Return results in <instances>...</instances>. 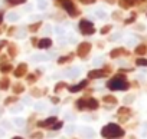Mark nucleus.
I'll list each match as a JSON object with an SVG mask.
<instances>
[{"instance_id":"nucleus-1","label":"nucleus","mask_w":147,"mask_h":139,"mask_svg":"<svg viewBox=\"0 0 147 139\" xmlns=\"http://www.w3.org/2000/svg\"><path fill=\"white\" fill-rule=\"evenodd\" d=\"M107 88L110 90H127L130 89V83L125 80V76L117 75L107 82Z\"/></svg>"},{"instance_id":"nucleus-2","label":"nucleus","mask_w":147,"mask_h":139,"mask_svg":"<svg viewBox=\"0 0 147 139\" xmlns=\"http://www.w3.org/2000/svg\"><path fill=\"white\" fill-rule=\"evenodd\" d=\"M101 135L107 139H114V138H120L124 135V130L117 125V123H108L101 129Z\"/></svg>"},{"instance_id":"nucleus-3","label":"nucleus","mask_w":147,"mask_h":139,"mask_svg":"<svg viewBox=\"0 0 147 139\" xmlns=\"http://www.w3.org/2000/svg\"><path fill=\"white\" fill-rule=\"evenodd\" d=\"M78 27H80V32H81L82 35H85V36H88V35H94V33H95L94 23H92V22H90V20H87V19L80 20Z\"/></svg>"},{"instance_id":"nucleus-4","label":"nucleus","mask_w":147,"mask_h":139,"mask_svg":"<svg viewBox=\"0 0 147 139\" xmlns=\"http://www.w3.org/2000/svg\"><path fill=\"white\" fill-rule=\"evenodd\" d=\"M62 7L65 9V12L71 16V17H78L80 16V10L77 9V6L72 3V0H62L61 2Z\"/></svg>"},{"instance_id":"nucleus-5","label":"nucleus","mask_w":147,"mask_h":139,"mask_svg":"<svg viewBox=\"0 0 147 139\" xmlns=\"http://www.w3.org/2000/svg\"><path fill=\"white\" fill-rule=\"evenodd\" d=\"M91 43H88V42H82V43H80L78 45V47H77V55L80 56V57H82V59H85L87 57V55H90V52H91Z\"/></svg>"},{"instance_id":"nucleus-6","label":"nucleus","mask_w":147,"mask_h":139,"mask_svg":"<svg viewBox=\"0 0 147 139\" xmlns=\"http://www.w3.org/2000/svg\"><path fill=\"white\" fill-rule=\"evenodd\" d=\"M58 122V118L56 116H49V118H46L45 120H39L38 122V126L39 128H51L52 125H55Z\"/></svg>"},{"instance_id":"nucleus-7","label":"nucleus","mask_w":147,"mask_h":139,"mask_svg":"<svg viewBox=\"0 0 147 139\" xmlns=\"http://www.w3.org/2000/svg\"><path fill=\"white\" fill-rule=\"evenodd\" d=\"M105 76H107V73L102 69H94V70L88 72V79H101V78H105Z\"/></svg>"},{"instance_id":"nucleus-8","label":"nucleus","mask_w":147,"mask_h":139,"mask_svg":"<svg viewBox=\"0 0 147 139\" xmlns=\"http://www.w3.org/2000/svg\"><path fill=\"white\" fill-rule=\"evenodd\" d=\"M87 85H88V80H81V82H80V83H77V85L69 86V88H68V90H69L71 93H77V92H81L82 89H85V88H87Z\"/></svg>"},{"instance_id":"nucleus-9","label":"nucleus","mask_w":147,"mask_h":139,"mask_svg":"<svg viewBox=\"0 0 147 139\" xmlns=\"http://www.w3.org/2000/svg\"><path fill=\"white\" fill-rule=\"evenodd\" d=\"M128 55V52L124 49V47H117V49H113L111 52H110V57L111 59H117V57H120V56H127Z\"/></svg>"},{"instance_id":"nucleus-10","label":"nucleus","mask_w":147,"mask_h":139,"mask_svg":"<svg viewBox=\"0 0 147 139\" xmlns=\"http://www.w3.org/2000/svg\"><path fill=\"white\" fill-rule=\"evenodd\" d=\"M130 115H131V109H130V108L123 106V108L118 109V116H120V120H121V122L127 120V118H128Z\"/></svg>"},{"instance_id":"nucleus-11","label":"nucleus","mask_w":147,"mask_h":139,"mask_svg":"<svg viewBox=\"0 0 147 139\" xmlns=\"http://www.w3.org/2000/svg\"><path fill=\"white\" fill-rule=\"evenodd\" d=\"M26 72H28V65L26 63H20L16 67V70H15V76L16 78H22V76L26 75Z\"/></svg>"},{"instance_id":"nucleus-12","label":"nucleus","mask_w":147,"mask_h":139,"mask_svg":"<svg viewBox=\"0 0 147 139\" xmlns=\"http://www.w3.org/2000/svg\"><path fill=\"white\" fill-rule=\"evenodd\" d=\"M39 49H49L52 46V40L49 37H43V39H39L38 40V45H36Z\"/></svg>"},{"instance_id":"nucleus-13","label":"nucleus","mask_w":147,"mask_h":139,"mask_svg":"<svg viewBox=\"0 0 147 139\" xmlns=\"http://www.w3.org/2000/svg\"><path fill=\"white\" fill-rule=\"evenodd\" d=\"M98 108H100V102H98L97 99H94V98L87 99V109H90V110H97Z\"/></svg>"},{"instance_id":"nucleus-14","label":"nucleus","mask_w":147,"mask_h":139,"mask_svg":"<svg viewBox=\"0 0 147 139\" xmlns=\"http://www.w3.org/2000/svg\"><path fill=\"white\" fill-rule=\"evenodd\" d=\"M118 6L121 9L127 10V9H130V7L134 6V0H118Z\"/></svg>"},{"instance_id":"nucleus-15","label":"nucleus","mask_w":147,"mask_h":139,"mask_svg":"<svg viewBox=\"0 0 147 139\" xmlns=\"http://www.w3.org/2000/svg\"><path fill=\"white\" fill-rule=\"evenodd\" d=\"M146 52H147V45H144V43L138 45V46L134 49V53H136V55H138V56H141V55H146Z\"/></svg>"},{"instance_id":"nucleus-16","label":"nucleus","mask_w":147,"mask_h":139,"mask_svg":"<svg viewBox=\"0 0 147 139\" xmlns=\"http://www.w3.org/2000/svg\"><path fill=\"white\" fill-rule=\"evenodd\" d=\"M75 106H77L78 110H84V109H87V99H85V98L78 99V100L75 102Z\"/></svg>"},{"instance_id":"nucleus-17","label":"nucleus","mask_w":147,"mask_h":139,"mask_svg":"<svg viewBox=\"0 0 147 139\" xmlns=\"http://www.w3.org/2000/svg\"><path fill=\"white\" fill-rule=\"evenodd\" d=\"M102 102H105V103H111V105H115V103H117V98H115V96H111V95H105V96L102 98Z\"/></svg>"},{"instance_id":"nucleus-18","label":"nucleus","mask_w":147,"mask_h":139,"mask_svg":"<svg viewBox=\"0 0 147 139\" xmlns=\"http://www.w3.org/2000/svg\"><path fill=\"white\" fill-rule=\"evenodd\" d=\"M40 26H42V22L32 23V25H29V32H32V33H36V32L40 29Z\"/></svg>"},{"instance_id":"nucleus-19","label":"nucleus","mask_w":147,"mask_h":139,"mask_svg":"<svg viewBox=\"0 0 147 139\" xmlns=\"http://www.w3.org/2000/svg\"><path fill=\"white\" fill-rule=\"evenodd\" d=\"M45 93H46L45 89H32V90H30V95H32V96H36V98H40V96H43Z\"/></svg>"},{"instance_id":"nucleus-20","label":"nucleus","mask_w":147,"mask_h":139,"mask_svg":"<svg viewBox=\"0 0 147 139\" xmlns=\"http://www.w3.org/2000/svg\"><path fill=\"white\" fill-rule=\"evenodd\" d=\"M72 59H74V56H72V55L62 56V57H59V59H58V63H59V65H63V63H66V62H71Z\"/></svg>"},{"instance_id":"nucleus-21","label":"nucleus","mask_w":147,"mask_h":139,"mask_svg":"<svg viewBox=\"0 0 147 139\" xmlns=\"http://www.w3.org/2000/svg\"><path fill=\"white\" fill-rule=\"evenodd\" d=\"M6 3H9L10 6H19V5L26 3V0H6Z\"/></svg>"},{"instance_id":"nucleus-22","label":"nucleus","mask_w":147,"mask_h":139,"mask_svg":"<svg viewBox=\"0 0 147 139\" xmlns=\"http://www.w3.org/2000/svg\"><path fill=\"white\" fill-rule=\"evenodd\" d=\"M9 85H10V82H9V79H6V78L0 80V89H3V90H5V89L9 88Z\"/></svg>"},{"instance_id":"nucleus-23","label":"nucleus","mask_w":147,"mask_h":139,"mask_svg":"<svg viewBox=\"0 0 147 139\" xmlns=\"http://www.w3.org/2000/svg\"><path fill=\"white\" fill-rule=\"evenodd\" d=\"M65 88H66V83H65V82H59V83H56V86H55V89H53V90L58 93V92H61V90H62V89H65Z\"/></svg>"},{"instance_id":"nucleus-24","label":"nucleus","mask_w":147,"mask_h":139,"mask_svg":"<svg viewBox=\"0 0 147 139\" xmlns=\"http://www.w3.org/2000/svg\"><path fill=\"white\" fill-rule=\"evenodd\" d=\"M113 29V26L111 25H105L104 27H101V30H100V33L101 35H107V33H110V30Z\"/></svg>"},{"instance_id":"nucleus-25","label":"nucleus","mask_w":147,"mask_h":139,"mask_svg":"<svg viewBox=\"0 0 147 139\" xmlns=\"http://www.w3.org/2000/svg\"><path fill=\"white\" fill-rule=\"evenodd\" d=\"M136 65H137V66H143V67H146V66H147V59H143V57L136 59Z\"/></svg>"},{"instance_id":"nucleus-26","label":"nucleus","mask_w":147,"mask_h":139,"mask_svg":"<svg viewBox=\"0 0 147 139\" xmlns=\"http://www.w3.org/2000/svg\"><path fill=\"white\" fill-rule=\"evenodd\" d=\"M13 90H15V93H22V92L25 90V86H23V85H20V83H18V85H15Z\"/></svg>"},{"instance_id":"nucleus-27","label":"nucleus","mask_w":147,"mask_h":139,"mask_svg":"<svg viewBox=\"0 0 147 139\" xmlns=\"http://www.w3.org/2000/svg\"><path fill=\"white\" fill-rule=\"evenodd\" d=\"M0 69H2L3 73H7V72L12 70V65H2V67H0Z\"/></svg>"},{"instance_id":"nucleus-28","label":"nucleus","mask_w":147,"mask_h":139,"mask_svg":"<svg viewBox=\"0 0 147 139\" xmlns=\"http://www.w3.org/2000/svg\"><path fill=\"white\" fill-rule=\"evenodd\" d=\"M136 17H137V15H136V13H133V15H131V16H130V17H128L125 22H124V23H125V25H130V23H133V22L136 20Z\"/></svg>"},{"instance_id":"nucleus-29","label":"nucleus","mask_w":147,"mask_h":139,"mask_svg":"<svg viewBox=\"0 0 147 139\" xmlns=\"http://www.w3.org/2000/svg\"><path fill=\"white\" fill-rule=\"evenodd\" d=\"M62 125H63L62 122H56L55 125H52V126H51V129H53V130H56V129H61V128H62Z\"/></svg>"},{"instance_id":"nucleus-30","label":"nucleus","mask_w":147,"mask_h":139,"mask_svg":"<svg viewBox=\"0 0 147 139\" xmlns=\"http://www.w3.org/2000/svg\"><path fill=\"white\" fill-rule=\"evenodd\" d=\"M36 79H38V78H36L35 75H29V76H28V82H29V83H35Z\"/></svg>"},{"instance_id":"nucleus-31","label":"nucleus","mask_w":147,"mask_h":139,"mask_svg":"<svg viewBox=\"0 0 147 139\" xmlns=\"http://www.w3.org/2000/svg\"><path fill=\"white\" fill-rule=\"evenodd\" d=\"M80 2H81L82 5H94L97 0H80Z\"/></svg>"},{"instance_id":"nucleus-32","label":"nucleus","mask_w":147,"mask_h":139,"mask_svg":"<svg viewBox=\"0 0 147 139\" xmlns=\"http://www.w3.org/2000/svg\"><path fill=\"white\" fill-rule=\"evenodd\" d=\"M15 123H16L18 126H23V125H25V120L20 119V118H18V119H15Z\"/></svg>"},{"instance_id":"nucleus-33","label":"nucleus","mask_w":147,"mask_h":139,"mask_svg":"<svg viewBox=\"0 0 147 139\" xmlns=\"http://www.w3.org/2000/svg\"><path fill=\"white\" fill-rule=\"evenodd\" d=\"M10 55H12V56L16 55V47H15L13 45H10Z\"/></svg>"},{"instance_id":"nucleus-34","label":"nucleus","mask_w":147,"mask_h":139,"mask_svg":"<svg viewBox=\"0 0 147 139\" xmlns=\"http://www.w3.org/2000/svg\"><path fill=\"white\" fill-rule=\"evenodd\" d=\"M51 102H52V103H59V98L53 96V98H51Z\"/></svg>"},{"instance_id":"nucleus-35","label":"nucleus","mask_w":147,"mask_h":139,"mask_svg":"<svg viewBox=\"0 0 147 139\" xmlns=\"http://www.w3.org/2000/svg\"><path fill=\"white\" fill-rule=\"evenodd\" d=\"M15 100H16V98H9V99H6V105H9V103H12Z\"/></svg>"},{"instance_id":"nucleus-36","label":"nucleus","mask_w":147,"mask_h":139,"mask_svg":"<svg viewBox=\"0 0 147 139\" xmlns=\"http://www.w3.org/2000/svg\"><path fill=\"white\" fill-rule=\"evenodd\" d=\"M32 138H42V133H40V132H38V133H33V135H32Z\"/></svg>"},{"instance_id":"nucleus-37","label":"nucleus","mask_w":147,"mask_h":139,"mask_svg":"<svg viewBox=\"0 0 147 139\" xmlns=\"http://www.w3.org/2000/svg\"><path fill=\"white\" fill-rule=\"evenodd\" d=\"M32 45H35V46L38 45V39H36V37H33V39H32Z\"/></svg>"},{"instance_id":"nucleus-38","label":"nucleus","mask_w":147,"mask_h":139,"mask_svg":"<svg viewBox=\"0 0 147 139\" xmlns=\"http://www.w3.org/2000/svg\"><path fill=\"white\" fill-rule=\"evenodd\" d=\"M144 0H134V5H140V3H143Z\"/></svg>"},{"instance_id":"nucleus-39","label":"nucleus","mask_w":147,"mask_h":139,"mask_svg":"<svg viewBox=\"0 0 147 139\" xmlns=\"http://www.w3.org/2000/svg\"><path fill=\"white\" fill-rule=\"evenodd\" d=\"M113 16H114V17H115V19H120V13H114V15H113Z\"/></svg>"},{"instance_id":"nucleus-40","label":"nucleus","mask_w":147,"mask_h":139,"mask_svg":"<svg viewBox=\"0 0 147 139\" xmlns=\"http://www.w3.org/2000/svg\"><path fill=\"white\" fill-rule=\"evenodd\" d=\"M3 135H5V132H3V130H2V129H0V138H2V136H3Z\"/></svg>"},{"instance_id":"nucleus-41","label":"nucleus","mask_w":147,"mask_h":139,"mask_svg":"<svg viewBox=\"0 0 147 139\" xmlns=\"http://www.w3.org/2000/svg\"><path fill=\"white\" fill-rule=\"evenodd\" d=\"M2 20H3V15L0 13V23H2Z\"/></svg>"},{"instance_id":"nucleus-42","label":"nucleus","mask_w":147,"mask_h":139,"mask_svg":"<svg viewBox=\"0 0 147 139\" xmlns=\"http://www.w3.org/2000/svg\"><path fill=\"white\" fill-rule=\"evenodd\" d=\"M13 139H23V138H20V136H15Z\"/></svg>"},{"instance_id":"nucleus-43","label":"nucleus","mask_w":147,"mask_h":139,"mask_svg":"<svg viewBox=\"0 0 147 139\" xmlns=\"http://www.w3.org/2000/svg\"><path fill=\"white\" fill-rule=\"evenodd\" d=\"M144 2H147V0H144Z\"/></svg>"}]
</instances>
